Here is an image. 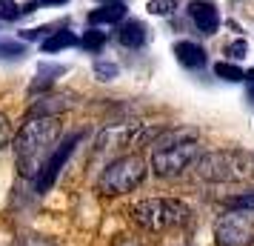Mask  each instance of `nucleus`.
<instances>
[{
  "mask_svg": "<svg viewBox=\"0 0 254 246\" xmlns=\"http://www.w3.org/2000/svg\"><path fill=\"white\" fill-rule=\"evenodd\" d=\"M80 46L86 49V52H92V55H97V52H100V49L106 46V35H103V32H97V29H89V32L83 35Z\"/></svg>",
  "mask_w": 254,
  "mask_h": 246,
  "instance_id": "16",
  "label": "nucleus"
},
{
  "mask_svg": "<svg viewBox=\"0 0 254 246\" xmlns=\"http://www.w3.org/2000/svg\"><path fill=\"white\" fill-rule=\"evenodd\" d=\"M189 141H197V132H183V129H169L157 135V141H154V152L157 149H169V146H180V143H189Z\"/></svg>",
  "mask_w": 254,
  "mask_h": 246,
  "instance_id": "13",
  "label": "nucleus"
},
{
  "mask_svg": "<svg viewBox=\"0 0 254 246\" xmlns=\"http://www.w3.org/2000/svg\"><path fill=\"white\" fill-rule=\"evenodd\" d=\"M214 75H217L220 81H229V83L246 81V72L240 66H234V63H226V60H220L217 66H214Z\"/></svg>",
  "mask_w": 254,
  "mask_h": 246,
  "instance_id": "15",
  "label": "nucleus"
},
{
  "mask_svg": "<svg viewBox=\"0 0 254 246\" xmlns=\"http://www.w3.org/2000/svg\"><path fill=\"white\" fill-rule=\"evenodd\" d=\"M146 175V164L137 155H126V158H117L103 169V175L97 180V189L103 195H126L137 186Z\"/></svg>",
  "mask_w": 254,
  "mask_h": 246,
  "instance_id": "4",
  "label": "nucleus"
},
{
  "mask_svg": "<svg viewBox=\"0 0 254 246\" xmlns=\"http://www.w3.org/2000/svg\"><path fill=\"white\" fill-rule=\"evenodd\" d=\"M60 135V120L58 117H32L17 135V169L23 175H37L46 164L49 146L58 141Z\"/></svg>",
  "mask_w": 254,
  "mask_h": 246,
  "instance_id": "1",
  "label": "nucleus"
},
{
  "mask_svg": "<svg viewBox=\"0 0 254 246\" xmlns=\"http://www.w3.org/2000/svg\"><path fill=\"white\" fill-rule=\"evenodd\" d=\"M189 14H191L194 26L203 35H214L220 29V14H217V9H214V3H208V0H194V3H189Z\"/></svg>",
  "mask_w": 254,
  "mask_h": 246,
  "instance_id": "9",
  "label": "nucleus"
},
{
  "mask_svg": "<svg viewBox=\"0 0 254 246\" xmlns=\"http://www.w3.org/2000/svg\"><path fill=\"white\" fill-rule=\"evenodd\" d=\"M100 3H117V0H100Z\"/></svg>",
  "mask_w": 254,
  "mask_h": 246,
  "instance_id": "25",
  "label": "nucleus"
},
{
  "mask_svg": "<svg viewBox=\"0 0 254 246\" xmlns=\"http://www.w3.org/2000/svg\"><path fill=\"white\" fill-rule=\"evenodd\" d=\"M77 43V37L71 35V32H55V35H49L40 40V49L46 52V55H52V52H60V49H69Z\"/></svg>",
  "mask_w": 254,
  "mask_h": 246,
  "instance_id": "14",
  "label": "nucleus"
},
{
  "mask_svg": "<svg viewBox=\"0 0 254 246\" xmlns=\"http://www.w3.org/2000/svg\"><path fill=\"white\" fill-rule=\"evenodd\" d=\"M197 152H200L197 141L180 143V146H169V149H157L154 158H151V166H154V172H157L160 177H174L194 161Z\"/></svg>",
  "mask_w": 254,
  "mask_h": 246,
  "instance_id": "5",
  "label": "nucleus"
},
{
  "mask_svg": "<svg viewBox=\"0 0 254 246\" xmlns=\"http://www.w3.org/2000/svg\"><path fill=\"white\" fill-rule=\"evenodd\" d=\"M117 40L126 49L143 46V40H146V26L140 23V20H126V23L120 26V32H117Z\"/></svg>",
  "mask_w": 254,
  "mask_h": 246,
  "instance_id": "11",
  "label": "nucleus"
},
{
  "mask_svg": "<svg viewBox=\"0 0 254 246\" xmlns=\"http://www.w3.org/2000/svg\"><path fill=\"white\" fill-rule=\"evenodd\" d=\"M174 9H177V0H149V12L151 14L166 17V14H172Z\"/></svg>",
  "mask_w": 254,
  "mask_h": 246,
  "instance_id": "20",
  "label": "nucleus"
},
{
  "mask_svg": "<svg viewBox=\"0 0 254 246\" xmlns=\"http://www.w3.org/2000/svg\"><path fill=\"white\" fill-rule=\"evenodd\" d=\"M37 3H43V6H58V3H66V0H37Z\"/></svg>",
  "mask_w": 254,
  "mask_h": 246,
  "instance_id": "23",
  "label": "nucleus"
},
{
  "mask_svg": "<svg viewBox=\"0 0 254 246\" xmlns=\"http://www.w3.org/2000/svg\"><path fill=\"white\" fill-rule=\"evenodd\" d=\"M83 141V132H74L66 143H60L58 146V152L49 158L46 164H43V169L37 172V177H35V189L37 192H49V189L55 186V180H58V175H60V169H63V164L69 161V155L74 152V146Z\"/></svg>",
  "mask_w": 254,
  "mask_h": 246,
  "instance_id": "7",
  "label": "nucleus"
},
{
  "mask_svg": "<svg viewBox=\"0 0 254 246\" xmlns=\"http://www.w3.org/2000/svg\"><path fill=\"white\" fill-rule=\"evenodd\" d=\"M174 58L180 60V66H186V69H200V66H206V49L191 43V40H180L174 46Z\"/></svg>",
  "mask_w": 254,
  "mask_h": 246,
  "instance_id": "10",
  "label": "nucleus"
},
{
  "mask_svg": "<svg viewBox=\"0 0 254 246\" xmlns=\"http://www.w3.org/2000/svg\"><path fill=\"white\" fill-rule=\"evenodd\" d=\"M246 81H249V83H254V69H249V72H246Z\"/></svg>",
  "mask_w": 254,
  "mask_h": 246,
  "instance_id": "24",
  "label": "nucleus"
},
{
  "mask_svg": "<svg viewBox=\"0 0 254 246\" xmlns=\"http://www.w3.org/2000/svg\"><path fill=\"white\" fill-rule=\"evenodd\" d=\"M214 238H217V246H252L254 226L246 212H234V215H226L217 221Z\"/></svg>",
  "mask_w": 254,
  "mask_h": 246,
  "instance_id": "6",
  "label": "nucleus"
},
{
  "mask_svg": "<svg viewBox=\"0 0 254 246\" xmlns=\"http://www.w3.org/2000/svg\"><path fill=\"white\" fill-rule=\"evenodd\" d=\"M226 206L234 212H249L254 209V192H246V195H234V198L226 200Z\"/></svg>",
  "mask_w": 254,
  "mask_h": 246,
  "instance_id": "18",
  "label": "nucleus"
},
{
  "mask_svg": "<svg viewBox=\"0 0 254 246\" xmlns=\"http://www.w3.org/2000/svg\"><path fill=\"white\" fill-rule=\"evenodd\" d=\"M117 66L115 63H97V66H94V75H97V81H115L117 78Z\"/></svg>",
  "mask_w": 254,
  "mask_h": 246,
  "instance_id": "21",
  "label": "nucleus"
},
{
  "mask_svg": "<svg viewBox=\"0 0 254 246\" xmlns=\"http://www.w3.org/2000/svg\"><path fill=\"white\" fill-rule=\"evenodd\" d=\"M197 175L203 180H214V183L249 180V177H254V155L237 152V149L208 152L197 161Z\"/></svg>",
  "mask_w": 254,
  "mask_h": 246,
  "instance_id": "2",
  "label": "nucleus"
},
{
  "mask_svg": "<svg viewBox=\"0 0 254 246\" xmlns=\"http://www.w3.org/2000/svg\"><path fill=\"white\" fill-rule=\"evenodd\" d=\"M126 17V6L117 0V3H103L100 9H94L89 14V23L92 26H100V23H117V20H123Z\"/></svg>",
  "mask_w": 254,
  "mask_h": 246,
  "instance_id": "12",
  "label": "nucleus"
},
{
  "mask_svg": "<svg viewBox=\"0 0 254 246\" xmlns=\"http://www.w3.org/2000/svg\"><path fill=\"white\" fill-rule=\"evenodd\" d=\"M23 55H26L23 43H17V40H3V37H0V58L17 60V58H23Z\"/></svg>",
  "mask_w": 254,
  "mask_h": 246,
  "instance_id": "17",
  "label": "nucleus"
},
{
  "mask_svg": "<svg viewBox=\"0 0 254 246\" xmlns=\"http://www.w3.org/2000/svg\"><path fill=\"white\" fill-rule=\"evenodd\" d=\"M226 55H229V58H234V60L246 58V55H249V43H246V40H234V43L226 49Z\"/></svg>",
  "mask_w": 254,
  "mask_h": 246,
  "instance_id": "22",
  "label": "nucleus"
},
{
  "mask_svg": "<svg viewBox=\"0 0 254 246\" xmlns=\"http://www.w3.org/2000/svg\"><path fill=\"white\" fill-rule=\"evenodd\" d=\"M23 14V6H17L14 0H0V20H17Z\"/></svg>",
  "mask_w": 254,
  "mask_h": 246,
  "instance_id": "19",
  "label": "nucleus"
},
{
  "mask_svg": "<svg viewBox=\"0 0 254 246\" xmlns=\"http://www.w3.org/2000/svg\"><path fill=\"white\" fill-rule=\"evenodd\" d=\"M189 206L183 200H172V198H151V200H140L131 209V218L149 229V232H163V229H172L180 223L189 221Z\"/></svg>",
  "mask_w": 254,
  "mask_h": 246,
  "instance_id": "3",
  "label": "nucleus"
},
{
  "mask_svg": "<svg viewBox=\"0 0 254 246\" xmlns=\"http://www.w3.org/2000/svg\"><path fill=\"white\" fill-rule=\"evenodd\" d=\"M140 132V123H117L112 129H106L97 141V149L100 152H109V149H123L134 141V135Z\"/></svg>",
  "mask_w": 254,
  "mask_h": 246,
  "instance_id": "8",
  "label": "nucleus"
}]
</instances>
